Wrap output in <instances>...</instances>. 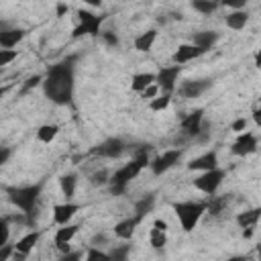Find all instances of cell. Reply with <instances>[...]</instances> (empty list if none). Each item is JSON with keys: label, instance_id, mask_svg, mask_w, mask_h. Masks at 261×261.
<instances>
[{"label": "cell", "instance_id": "cell-45", "mask_svg": "<svg viewBox=\"0 0 261 261\" xmlns=\"http://www.w3.org/2000/svg\"><path fill=\"white\" fill-rule=\"evenodd\" d=\"M68 11H70V9H68V5H64V3H60V5H58V17L68 15Z\"/></svg>", "mask_w": 261, "mask_h": 261}, {"label": "cell", "instance_id": "cell-37", "mask_svg": "<svg viewBox=\"0 0 261 261\" xmlns=\"http://www.w3.org/2000/svg\"><path fill=\"white\" fill-rule=\"evenodd\" d=\"M247 119H237L233 125H231V131H235V133H243L245 129H247Z\"/></svg>", "mask_w": 261, "mask_h": 261}, {"label": "cell", "instance_id": "cell-24", "mask_svg": "<svg viewBox=\"0 0 261 261\" xmlns=\"http://www.w3.org/2000/svg\"><path fill=\"white\" fill-rule=\"evenodd\" d=\"M259 217H261V211H259V208H253V211L241 213V215L237 217V223H239L241 229H245V227H257Z\"/></svg>", "mask_w": 261, "mask_h": 261}, {"label": "cell", "instance_id": "cell-21", "mask_svg": "<svg viewBox=\"0 0 261 261\" xmlns=\"http://www.w3.org/2000/svg\"><path fill=\"white\" fill-rule=\"evenodd\" d=\"M215 41H217V35L213 31H202V33H196V37H194V45L202 51V54L211 49Z\"/></svg>", "mask_w": 261, "mask_h": 261}, {"label": "cell", "instance_id": "cell-40", "mask_svg": "<svg viewBox=\"0 0 261 261\" xmlns=\"http://www.w3.org/2000/svg\"><path fill=\"white\" fill-rule=\"evenodd\" d=\"M102 39L107 41L109 45H119V39H117V35H113V33H102Z\"/></svg>", "mask_w": 261, "mask_h": 261}, {"label": "cell", "instance_id": "cell-11", "mask_svg": "<svg viewBox=\"0 0 261 261\" xmlns=\"http://www.w3.org/2000/svg\"><path fill=\"white\" fill-rule=\"evenodd\" d=\"M125 151V145L121 139H109V141H104L100 147H96V155H100V158H109V160H115L119 158V155H123Z\"/></svg>", "mask_w": 261, "mask_h": 261}, {"label": "cell", "instance_id": "cell-41", "mask_svg": "<svg viewBox=\"0 0 261 261\" xmlns=\"http://www.w3.org/2000/svg\"><path fill=\"white\" fill-rule=\"evenodd\" d=\"M39 82H41V76H33V78H29V80H27V84H25V90H31V88H35Z\"/></svg>", "mask_w": 261, "mask_h": 261}, {"label": "cell", "instance_id": "cell-31", "mask_svg": "<svg viewBox=\"0 0 261 261\" xmlns=\"http://www.w3.org/2000/svg\"><path fill=\"white\" fill-rule=\"evenodd\" d=\"M153 196H149V198H143L139 204H137V208H135V211H137V215L135 217H139V219H143L145 217V213H149L151 211V206H153Z\"/></svg>", "mask_w": 261, "mask_h": 261}, {"label": "cell", "instance_id": "cell-43", "mask_svg": "<svg viewBox=\"0 0 261 261\" xmlns=\"http://www.w3.org/2000/svg\"><path fill=\"white\" fill-rule=\"evenodd\" d=\"M92 182H94V184H104V182H107V172H100V174H96V176L92 178Z\"/></svg>", "mask_w": 261, "mask_h": 261}, {"label": "cell", "instance_id": "cell-13", "mask_svg": "<svg viewBox=\"0 0 261 261\" xmlns=\"http://www.w3.org/2000/svg\"><path fill=\"white\" fill-rule=\"evenodd\" d=\"M76 233H78V227L76 225H62V229H58V233H56V245H58V249L60 251H66L68 253V249H70V241L76 237Z\"/></svg>", "mask_w": 261, "mask_h": 261}, {"label": "cell", "instance_id": "cell-15", "mask_svg": "<svg viewBox=\"0 0 261 261\" xmlns=\"http://www.w3.org/2000/svg\"><path fill=\"white\" fill-rule=\"evenodd\" d=\"M202 119H204V113H202V111L190 113V115L182 121V131H184L188 137L198 135V133H200V127H202Z\"/></svg>", "mask_w": 261, "mask_h": 261}, {"label": "cell", "instance_id": "cell-27", "mask_svg": "<svg viewBox=\"0 0 261 261\" xmlns=\"http://www.w3.org/2000/svg\"><path fill=\"white\" fill-rule=\"evenodd\" d=\"M149 241H151V247H155V249H162V247H166L168 245V231H160V229H151V233H149Z\"/></svg>", "mask_w": 261, "mask_h": 261}, {"label": "cell", "instance_id": "cell-19", "mask_svg": "<svg viewBox=\"0 0 261 261\" xmlns=\"http://www.w3.org/2000/svg\"><path fill=\"white\" fill-rule=\"evenodd\" d=\"M208 86H211V82L208 80H194V82H186L184 86H182V94L186 96V98H196V96H200Z\"/></svg>", "mask_w": 261, "mask_h": 261}, {"label": "cell", "instance_id": "cell-46", "mask_svg": "<svg viewBox=\"0 0 261 261\" xmlns=\"http://www.w3.org/2000/svg\"><path fill=\"white\" fill-rule=\"evenodd\" d=\"M86 5H90V7H100L102 5V0H84Z\"/></svg>", "mask_w": 261, "mask_h": 261}, {"label": "cell", "instance_id": "cell-7", "mask_svg": "<svg viewBox=\"0 0 261 261\" xmlns=\"http://www.w3.org/2000/svg\"><path fill=\"white\" fill-rule=\"evenodd\" d=\"M180 158H182V151H180V149H170V151L162 153L160 158H155L153 162H149V166H151L153 174L160 176V174L168 172L170 168H174V166L180 162Z\"/></svg>", "mask_w": 261, "mask_h": 261}, {"label": "cell", "instance_id": "cell-2", "mask_svg": "<svg viewBox=\"0 0 261 261\" xmlns=\"http://www.w3.org/2000/svg\"><path fill=\"white\" fill-rule=\"evenodd\" d=\"M145 166H149V155H147V149H143L141 153H137V158H135L133 162L125 164L121 170H117V172H115V176H113V180H111V182H113V192H115V194L125 192L127 184H129L131 180H135V178L141 174V170H143Z\"/></svg>", "mask_w": 261, "mask_h": 261}, {"label": "cell", "instance_id": "cell-17", "mask_svg": "<svg viewBox=\"0 0 261 261\" xmlns=\"http://www.w3.org/2000/svg\"><path fill=\"white\" fill-rule=\"evenodd\" d=\"M141 223V219L139 217H133V219H125V221H121L117 227H115V235L119 237V239H123V241H129L133 235H135V229H137V225Z\"/></svg>", "mask_w": 261, "mask_h": 261}, {"label": "cell", "instance_id": "cell-16", "mask_svg": "<svg viewBox=\"0 0 261 261\" xmlns=\"http://www.w3.org/2000/svg\"><path fill=\"white\" fill-rule=\"evenodd\" d=\"M25 37V31L21 29H3L0 31V47L3 49H13L17 43H21Z\"/></svg>", "mask_w": 261, "mask_h": 261}, {"label": "cell", "instance_id": "cell-28", "mask_svg": "<svg viewBox=\"0 0 261 261\" xmlns=\"http://www.w3.org/2000/svg\"><path fill=\"white\" fill-rule=\"evenodd\" d=\"M60 186H62V192H64V196L70 200V198L74 196V192H76V176H74V174L62 176V178H60Z\"/></svg>", "mask_w": 261, "mask_h": 261}, {"label": "cell", "instance_id": "cell-23", "mask_svg": "<svg viewBox=\"0 0 261 261\" xmlns=\"http://www.w3.org/2000/svg\"><path fill=\"white\" fill-rule=\"evenodd\" d=\"M155 82V74H149V72H145V74H135L133 76V80H131V88H133V92H143L147 86H151Z\"/></svg>", "mask_w": 261, "mask_h": 261}, {"label": "cell", "instance_id": "cell-38", "mask_svg": "<svg viewBox=\"0 0 261 261\" xmlns=\"http://www.w3.org/2000/svg\"><path fill=\"white\" fill-rule=\"evenodd\" d=\"M13 251H15V247H11V245H3V247H0V261H3V259H11L13 257Z\"/></svg>", "mask_w": 261, "mask_h": 261}, {"label": "cell", "instance_id": "cell-39", "mask_svg": "<svg viewBox=\"0 0 261 261\" xmlns=\"http://www.w3.org/2000/svg\"><path fill=\"white\" fill-rule=\"evenodd\" d=\"M11 158V149L9 147H0V166H5Z\"/></svg>", "mask_w": 261, "mask_h": 261}, {"label": "cell", "instance_id": "cell-4", "mask_svg": "<svg viewBox=\"0 0 261 261\" xmlns=\"http://www.w3.org/2000/svg\"><path fill=\"white\" fill-rule=\"evenodd\" d=\"M39 186H23V188H9V198L11 202L21 208L23 213H31L35 208V202L39 198Z\"/></svg>", "mask_w": 261, "mask_h": 261}, {"label": "cell", "instance_id": "cell-32", "mask_svg": "<svg viewBox=\"0 0 261 261\" xmlns=\"http://www.w3.org/2000/svg\"><path fill=\"white\" fill-rule=\"evenodd\" d=\"M227 204V200L225 198H215L211 204H208L206 208H208V211H211V215H219L221 211H223V206Z\"/></svg>", "mask_w": 261, "mask_h": 261}, {"label": "cell", "instance_id": "cell-34", "mask_svg": "<svg viewBox=\"0 0 261 261\" xmlns=\"http://www.w3.org/2000/svg\"><path fill=\"white\" fill-rule=\"evenodd\" d=\"M9 237H11V231H9V223H7L5 219H0V247H3V245H7Z\"/></svg>", "mask_w": 261, "mask_h": 261}, {"label": "cell", "instance_id": "cell-9", "mask_svg": "<svg viewBox=\"0 0 261 261\" xmlns=\"http://www.w3.org/2000/svg\"><path fill=\"white\" fill-rule=\"evenodd\" d=\"M257 151V137L247 131V133H239L237 141L233 143V153L239 155V158H245V155H251Z\"/></svg>", "mask_w": 261, "mask_h": 261}, {"label": "cell", "instance_id": "cell-8", "mask_svg": "<svg viewBox=\"0 0 261 261\" xmlns=\"http://www.w3.org/2000/svg\"><path fill=\"white\" fill-rule=\"evenodd\" d=\"M182 72V66H172V68H164L160 74H155V82H158L160 90H164L166 94H170L176 88L178 76Z\"/></svg>", "mask_w": 261, "mask_h": 261}, {"label": "cell", "instance_id": "cell-33", "mask_svg": "<svg viewBox=\"0 0 261 261\" xmlns=\"http://www.w3.org/2000/svg\"><path fill=\"white\" fill-rule=\"evenodd\" d=\"M139 94H141V98H145V100H151V98H155V96L160 94V86L153 82L151 86H147V88H145L143 92H139Z\"/></svg>", "mask_w": 261, "mask_h": 261}, {"label": "cell", "instance_id": "cell-42", "mask_svg": "<svg viewBox=\"0 0 261 261\" xmlns=\"http://www.w3.org/2000/svg\"><path fill=\"white\" fill-rule=\"evenodd\" d=\"M127 251H129V247H123V249H117L113 255H111V259L115 257V259H125L127 257Z\"/></svg>", "mask_w": 261, "mask_h": 261}, {"label": "cell", "instance_id": "cell-14", "mask_svg": "<svg viewBox=\"0 0 261 261\" xmlns=\"http://www.w3.org/2000/svg\"><path fill=\"white\" fill-rule=\"evenodd\" d=\"M200 54H202V51H200L194 43H192V45H188V43H186V45H180V47L176 49V54H174V58H172V60H174V64H176V66H182V64H188L190 60L198 58Z\"/></svg>", "mask_w": 261, "mask_h": 261}, {"label": "cell", "instance_id": "cell-20", "mask_svg": "<svg viewBox=\"0 0 261 261\" xmlns=\"http://www.w3.org/2000/svg\"><path fill=\"white\" fill-rule=\"evenodd\" d=\"M155 39H158V31L151 29V31H147V33H143V35H139V37L135 39V49L141 51V54H147V51L153 47Z\"/></svg>", "mask_w": 261, "mask_h": 261}, {"label": "cell", "instance_id": "cell-5", "mask_svg": "<svg viewBox=\"0 0 261 261\" xmlns=\"http://www.w3.org/2000/svg\"><path fill=\"white\" fill-rule=\"evenodd\" d=\"M223 180H225V172L219 170V168H215V170H206V172H202V174L194 180V186H196L200 192H204V194H208V196H213V194H217V190L221 188Z\"/></svg>", "mask_w": 261, "mask_h": 261}, {"label": "cell", "instance_id": "cell-26", "mask_svg": "<svg viewBox=\"0 0 261 261\" xmlns=\"http://www.w3.org/2000/svg\"><path fill=\"white\" fill-rule=\"evenodd\" d=\"M170 102H172V96L170 94H164V96H155V98H151L149 100V109L153 111V113H162V111H166L168 107H170Z\"/></svg>", "mask_w": 261, "mask_h": 261}, {"label": "cell", "instance_id": "cell-3", "mask_svg": "<svg viewBox=\"0 0 261 261\" xmlns=\"http://www.w3.org/2000/svg\"><path fill=\"white\" fill-rule=\"evenodd\" d=\"M174 211L180 219V225L186 233L194 231V227L198 225V221L202 219V215L206 213V204L202 202H180L174 206Z\"/></svg>", "mask_w": 261, "mask_h": 261}, {"label": "cell", "instance_id": "cell-18", "mask_svg": "<svg viewBox=\"0 0 261 261\" xmlns=\"http://www.w3.org/2000/svg\"><path fill=\"white\" fill-rule=\"evenodd\" d=\"M39 237H41V233H39V231H33V233L25 235L23 239H19V241H17V245H15V251H19V253H23V255L27 257V255L33 251V247L37 245Z\"/></svg>", "mask_w": 261, "mask_h": 261}, {"label": "cell", "instance_id": "cell-29", "mask_svg": "<svg viewBox=\"0 0 261 261\" xmlns=\"http://www.w3.org/2000/svg\"><path fill=\"white\" fill-rule=\"evenodd\" d=\"M192 7L202 15H213L217 11V3H213V0H194Z\"/></svg>", "mask_w": 261, "mask_h": 261}, {"label": "cell", "instance_id": "cell-12", "mask_svg": "<svg viewBox=\"0 0 261 261\" xmlns=\"http://www.w3.org/2000/svg\"><path fill=\"white\" fill-rule=\"evenodd\" d=\"M217 164H219L217 153H215V151H208V153L200 155V158L192 160V162L188 164V170H192V172H206V170H215Z\"/></svg>", "mask_w": 261, "mask_h": 261}, {"label": "cell", "instance_id": "cell-1", "mask_svg": "<svg viewBox=\"0 0 261 261\" xmlns=\"http://www.w3.org/2000/svg\"><path fill=\"white\" fill-rule=\"evenodd\" d=\"M45 94L56 104H68L74 94V68L70 62L58 64L45 78Z\"/></svg>", "mask_w": 261, "mask_h": 261}, {"label": "cell", "instance_id": "cell-44", "mask_svg": "<svg viewBox=\"0 0 261 261\" xmlns=\"http://www.w3.org/2000/svg\"><path fill=\"white\" fill-rule=\"evenodd\" d=\"M153 227H155V229H160V231H168V223H166V221H162V219L155 221V223H153Z\"/></svg>", "mask_w": 261, "mask_h": 261}, {"label": "cell", "instance_id": "cell-6", "mask_svg": "<svg viewBox=\"0 0 261 261\" xmlns=\"http://www.w3.org/2000/svg\"><path fill=\"white\" fill-rule=\"evenodd\" d=\"M80 17V27L74 29V37H80V35H98L100 33V25H102V17H96L88 11H80L78 13Z\"/></svg>", "mask_w": 261, "mask_h": 261}, {"label": "cell", "instance_id": "cell-22", "mask_svg": "<svg viewBox=\"0 0 261 261\" xmlns=\"http://www.w3.org/2000/svg\"><path fill=\"white\" fill-rule=\"evenodd\" d=\"M247 21H249V15L243 9H239V11H235V13H231L227 17V27L229 29H235V31H241L247 25Z\"/></svg>", "mask_w": 261, "mask_h": 261}, {"label": "cell", "instance_id": "cell-36", "mask_svg": "<svg viewBox=\"0 0 261 261\" xmlns=\"http://www.w3.org/2000/svg\"><path fill=\"white\" fill-rule=\"evenodd\" d=\"M221 5H225V7H229V9L239 11V9H243V7L247 5V0H221Z\"/></svg>", "mask_w": 261, "mask_h": 261}, {"label": "cell", "instance_id": "cell-30", "mask_svg": "<svg viewBox=\"0 0 261 261\" xmlns=\"http://www.w3.org/2000/svg\"><path fill=\"white\" fill-rule=\"evenodd\" d=\"M17 60V49H0V70Z\"/></svg>", "mask_w": 261, "mask_h": 261}, {"label": "cell", "instance_id": "cell-35", "mask_svg": "<svg viewBox=\"0 0 261 261\" xmlns=\"http://www.w3.org/2000/svg\"><path fill=\"white\" fill-rule=\"evenodd\" d=\"M86 257H88V259H102V261H109V259H111L109 253H102V251H98V249H94V247L88 251Z\"/></svg>", "mask_w": 261, "mask_h": 261}, {"label": "cell", "instance_id": "cell-10", "mask_svg": "<svg viewBox=\"0 0 261 261\" xmlns=\"http://www.w3.org/2000/svg\"><path fill=\"white\" fill-rule=\"evenodd\" d=\"M80 211V206L78 204H74V202H66V204H58V206H54V221H56V225H68L74 217H76V213Z\"/></svg>", "mask_w": 261, "mask_h": 261}, {"label": "cell", "instance_id": "cell-25", "mask_svg": "<svg viewBox=\"0 0 261 261\" xmlns=\"http://www.w3.org/2000/svg\"><path fill=\"white\" fill-rule=\"evenodd\" d=\"M58 133H60V129H58L56 125H43V127H39V131H37V139H39L41 143H51V141L58 137Z\"/></svg>", "mask_w": 261, "mask_h": 261}]
</instances>
